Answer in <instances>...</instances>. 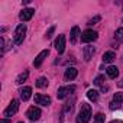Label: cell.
Segmentation results:
<instances>
[{
  "label": "cell",
  "instance_id": "13",
  "mask_svg": "<svg viewBox=\"0 0 123 123\" xmlns=\"http://www.w3.org/2000/svg\"><path fill=\"white\" fill-rule=\"evenodd\" d=\"M94 52H96V48L94 46H86L84 48V59L86 61H90L91 58H93V55H94Z\"/></svg>",
  "mask_w": 123,
  "mask_h": 123
},
{
  "label": "cell",
  "instance_id": "28",
  "mask_svg": "<svg viewBox=\"0 0 123 123\" xmlns=\"http://www.w3.org/2000/svg\"><path fill=\"white\" fill-rule=\"evenodd\" d=\"M0 123H9V119H2V120H0Z\"/></svg>",
  "mask_w": 123,
  "mask_h": 123
},
{
  "label": "cell",
  "instance_id": "21",
  "mask_svg": "<svg viewBox=\"0 0 123 123\" xmlns=\"http://www.w3.org/2000/svg\"><path fill=\"white\" fill-rule=\"evenodd\" d=\"M113 101H114V103H119V104H122V103H123V93H122V91L116 93V94L113 96Z\"/></svg>",
  "mask_w": 123,
  "mask_h": 123
},
{
  "label": "cell",
  "instance_id": "1",
  "mask_svg": "<svg viewBox=\"0 0 123 123\" xmlns=\"http://www.w3.org/2000/svg\"><path fill=\"white\" fill-rule=\"evenodd\" d=\"M90 119H91V107L90 104L83 103L81 110L78 111V116H77V123H88Z\"/></svg>",
  "mask_w": 123,
  "mask_h": 123
},
{
  "label": "cell",
  "instance_id": "30",
  "mask_svg": "<svg viewBox=\"0 0 123 123\" xmlns=\"http://www.w3.org/2000/svg\"><path fill=\"white\" fill-rule=\"evenodd\" d=\"M110 123H123V122H120V120H113V122H110Z\"/></svg>",
  "mask_w": 123,
  "mask_h": 123
},
{
  "label": "cell",
  "instance_id": "6",
  "mask_svg": "<svg viewBox=\"0 0 123 123\" xmlns=\"http://www.w3.org/2000/svg\"><path fill=\"white\" fill-rule=\"evenodd\" d=\"M41 114H42L41 109H39V107H35V106L29 107V109H28V111H26V116H28V119H29V120H32V122L38 120V119L41 117Z\"/></svg>",
  "mask_w": 123,
  "mask_h": 123
},
{
  "label": "cell",
  "instance_id": "17",
  "mask_svg": "<svg viewBox=\"0 0 123 123\" xmlns=\"http://www.w3.org/2000/svg\"><path fill=\"white\" fill-rule=\"evenodd\" d=\"M80 35V28L78 26H74L73 29H71V42L74 43L75 41H77V36Z\"/></svg>",
  "mask_w": 123,
  "mask_h": 123
},
{
  "label": "cell",
  "instance_id": "19",
  "mask_svg": "<svg viewBox=\"0 0 123 123\" xmlns=\"http://www.w3.org/2000/svg\"><path fill=\"white\" fill-rule=\"evenodd\" d=\"M48 86V80L45 78V77H41V78H38V81H36V87H39V88H43V87H46Z\"/></svg>",
  "mask_w": 123,
  "mask_h": 123
},
{
  "label": "cell",
  "instance_id": "26",
  "mask_svg": "<svg viewBox=\"0 0 123 123\" xmlns=\"http://www.w3.org/2000/svg\"><path fill=\"white\" fill-rule=\"evenodd\" d=\"M54 31H55V28H54V26H52V28H49V31L46 32V35H45V38H46V39H49V38L52 36V33H54Z\"/></svg>",
  "mask_w": 123,
  "mask_h": 123
},
{
  "label": "cell",
  "instance_id": "10",
  "mask_svg": "<svg viewBox=\"0 0 123 123\" xmlns=\"http://www.w3.org/2000/svg\"><path fill=\"white\" fill-rule=\"evenodd\" d=\"M33 13H35V10H33V9H31V7H28V9H23V10L20 12L19 18H20V20L28 22V20H31V19H32Z\"/></svg>",
  "mask_w": 123,
  "mask_h": 123
},
{
  "label": "cell",
  "instance_id": "5",
  "mask_svg": "<svg viewBox=\"0 0 123 123\" xmlns=\"http://www.w3.org/2000/svg\"><path fill=\"white\" fill-rule=\"evenodd\" d=\"M75 91V86H67V87H59L58 88V93H56V97L59 100L65 98L68 94H73Z\"/></svg>",
  "mask_w": 123,
  "mask_h": 123
},
{
  "label": "cell",
  "instance_id": "8",
  "mask_svg": "<svg viewBox=\"0 0 123 123\" xmlns=\"http://www.w3.org/2000/svg\"><path fill=\"white\" fill-rule=\"evenodd\" d=\"M35 103L41 104V106H49L51 104V97L45 96V94H36L35 96Z\"/></svg>",
  "mask_w": 123,
  "mask_h": 123
},
{
  "label": "cell",
  "instance_id": "11",
  "mask_svg": "<svg viewBox=\"0 0 123 123\" xmlns=\"http://www.w3.org/2000/svg\"><path fill=\"white\" fill-rule=\"evenodd\" d=\"M77 74H78L77 68H74V67H70V68H67V70H65L64 78H65V81H71V80H74V78L77 77Z\"/></svg>",
  "mask_w": 123,
  "mask_h": 123
},
{
  "label": "cell",
  "instance_id": "14",
  "mask_svg": "<svg viewBox=\"0 0 123 123\" xmlns=\"http://www.w3.org/2000/svg\"><path fill=\"white\" fill-rule=\"evenodd\" d=\"M31 94H32V88H31V87H23V88L20 90V98H22L23 101L29 100V98H31Z\"/></svg>",
  "mask_w": 123,
  "mask_h": 123
},
{
  "label": "cell",
  "instance_id": "4",
  "mask_svg": "<svg viewBox=\"0 0 123 123\" xmlns=\"http://www.w3.org/2000/svg\"><path fill=\"white\" fill-rule=\"evenodd\" d=\"M18 110H19V100H12V101H10V104L7 106V109L3 111V116L10 117V116L16 114V113H18Z\"/></svg>",
  "mask_w": 123,
  "mask_h": 123
},
{
  "label": "cell",
  "instance_id": "22",
  "mask_svg": "<svg viewBox=\"0 0 123 123\" xmlns=\"http://www.w3.org/2000/svg\"><path fill=\"white\" fill-rule=\"evenodd\" d=\"M114 38L119 41V42H123V28H119L114 33Z\"/></svg>",
  "mask_w": 123,
  "mask_h": 123
},
{
  "label": "cell",
  "instance_id": "15",
  "mask_svg": "<svg viewBox=\"0 0 123 123\" xmlns=\"http://www.w3.org/2000/svg\"><path fill=\"white\" fill-rule=\"evenodd\" d=\"M107 75H109V78H117V77H119V68L110 65V67L107 68Z\"/></svg>",
  "mask_w": 123,
  "mask_h": 123
},
{
  "label": "cell",
  "instance_id": "29",
  "mask_svg": "<svg viewBox=\"0 0 123 123\" xmlns=\"http://www.w3.org/2000/svg\"><path fill=\"white\" fill-rule=\"evenodd\" d=\"M117 86H119V87H123V78H122V80L117 83Z\"/></svg>",
  "mask_w": 123,
  "mask_h": 123
},
{
  "label": "cell",
  "instance_id": "3",
  "mask_svg": "<svg viewBox=\"0 0 123 123\" xmlns=\"http://www.w3.org/2000/svg\"><path fill=\"white\" fill-rule=\"evenodd\" d=\"M97 32L96 31H93V29H87V31H84L83 33H81V42H84V43H88V42H93V41H96L97 39Z\"/></svg>",
  "mask_w": 123,
  "mask_h": 123
},
{
  "label": "cell",
  "instance_id": "16",
  "mask_svg": "<svg viewBox=\"0 0 123 123\" xmlns=\"http://www.w3.org/2000/svg\"><path fill=\"white\" fill-rule=\"evenodd\" d=\"M87 97H88L91 101H97V98H98V91L91 88V90H88V91H87Z\"/></svg>",
  "mask_w": 123,
  "mask_h": 123
},
{
  "label": "cell",
  "instance_id": "9",
  "mask_svg": "<svg viewBox=\"0 0 123 123\" xmlns=\"http://www.w3.org/2000/svg\"><path fill=\"white\" fill-rule=\"evenodd\" d=\"M48 55H49V51H48V49H43V51H41V52L36 55L35 61H33V65H35V67H41V64L43 62V59H45Z\"/></svg>",
  "mask_w": 123,
  "mask_h": 123
},
{
  "label": "cell",
  "instance_id": "27",
  "mask_svg": "<svg viewBox=\"0 0 123 123\" xmlns=\"http://www.w3.org/2000/svg\"><path fill=\"white\" fill-rule=\"evenodd\" d=\"M120 106H122V104L114 103V101H111V103H110V109H111V110H114V109H120Z\"/></svg>",
  "mask_w": 123,
  "mask_h": 123
},
{
  "label": "cell",
  "instance_id": "23",
  "mask_svg": "<svg viewBox=\"0 0 123 123\" xmlns=\"http://www.w3.org/2000/svg\"><path fill=\"white\" fill-rule=\"evenodd\" d=\"M94 122H96V123H104V114L97 113V114L94 116Z\"/></svg>",
  "mask_w": 123,
  "mask_h": 123
},
{
  "label": "cell",
  "instance_id": "12",
  "mask_svg": "<svg viewBox=\"0 0 123 123\" xmlns=\"http://www.w3.org/2000/svg\"><path fill=\"white\" fill-rule=\"evenodd\" d=\"M114 59H116V54L113 51H109V52H104L103 54V62L110 64V62H113Z\"/></svg>",
  "mask_w": 123,
  "mask_h": 123
},
{
  "label": "cell",
  "instance_id": "24",
  "mask_svg": "<svg viewBox=\"0 0 123 123\" xmlns=\"http://www.w3.org/2000/svg\"><path fill=\"white\" fill-rule=\"evenodd\" d=\"M71 109H73V101H71V103H65V106H64V111H62V114H65L67 111H71Z\"/></svg>",
  "mask_w": 123,
  "mask_h": 123
},
{
  "label": "cell",
  "instance_id": "7",
  "mask_svg": "<svg viewBox=\"0 0 123 123\" xmlns=\"http://www.w3.org/2000/svg\"><path fill=\"white\" fill-rule=\"evenodd\" d=\"M54 46L58 51V54H62L65 51V36L64 35H58V38L54 42Z\"/></svg>",
  "mask_w": 123,
  "mask_h": 123
},
{
  "label": "cell",
  "instance_id": "31",
  "mask_svg": "<svg viewBox=\"0 0 123 123\" xmlns=\"http://www.w3.org/2000/svg\"><path fill=\"white\" fill-rule=\"evenodd\" d=\"M19 123H23V122H19Z\"/></svg>",
  "mask_w": 123,
  "mask_h": 123
},
{
  "label": "cell",
  "instance_id": "18",
  "mask_svg": "<svg viewBox=\"0 0 123 123\" xmlns=\"http://www.w3.org/2000/svg\"><path fill=\"white\" fill-rule=\"evenodd\" d=\"M28 75H29V73H28V71H23L22 74H19V75H18V78H16V83H18V84H22V83H25V81L28 80Z\"/></svg>",
  "mask_w": 123,
  "mask_h": 123
},
{
  "label": "cell",
  "instance_id": "20",
  "mask_svg": "<svg viewBox=\"0 0 123 123\" xmlns=\"http://www.w3.org/2000/svg\"><path fill=\"white\" fill-rule=\"evenodd\" d=\"M94 84L96 86H100V87H104V75H97L96 78H94Z\"/></svg>",
  "mask_w": 123,
  "mask_h": 123
},
{
  "label": "cell",
  "instance_id": "25",
  "mask_svg": "<svg viewBox=\"0 0 123 123\" xmlns=\"http://www.w3.org/2000/svg\"><path fill=\"white\" fill-rule=\"evenodd\" d=\"M100 19H101L100 16H96V18H93L91 20H88V25H90V26H91V25H96L97 22H100Z\"/></svg>",
  "mask_w": 123,
  "mask_h": 123
},
{
  "label": "cell",
  "instance_id": "2",
  "mask_svg": "<svg viewBox=\"0 0 123 123\" xmlns=\"http://www.w3.org/2000/svg\"><path fill=\"white\" fill-rule=\"evenodd\" d=\"M25 35H26V25L22 23L15 31V43L16 45H20L23 42V39H25Z\"/></svg>",
  "mask_w": 123,
  "mask_h": 123
}]
</instances>
